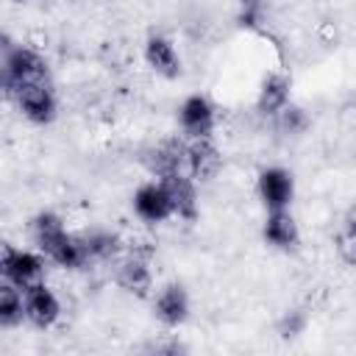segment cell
<instances>
[{
    "instance_id": "ba28073f",
    "label": "cell",
    "mask_w": 356,
    "mask_h": 356,
    "mask_svg": "<svg viewBox=\"0 0 356 356\" xmlns=\"http://www.w3.org/2000/svg\"><path fill=\"white\" fill-rule=\"evenodd\" d=\"M298 184L292 170L281 167V164H267L256 172V197L264 206V211H275V209H292Z\"/></svg>"
},
{
    "instance_id": "3957f363",
    "label": "cell",
    "mask_w": 356,
    "mask_h": 356,
    "mask_svg": "<svg viewBox=\"0 0 356 356\" xmlns=\"http://www.w3.org/2000/svg\"><path fill=\"white\" fill-rule=\"evenodd\" d=\"M17 111L31 122V125H53L56 117H58V95L53 89V81H33V83H25L19 89L11 92L8 97Z\"/></svg>"
},
{
    "instance_id": "5bb4252c",
    "label": "cell",
    "mask_w": 356,
    "mask_h": 356,
    "mask_svg": "<svg viewBox=\"0 0 356 356\" xmlns=\"http://www.w3.org/2000/svg\"><path fill=\"white\" fill-rule=\"evenodd\" d=\"M261 239L281 253H292L300 245V225L292 214V209H275L264 214L261 222Z\"/></svg>"
},
{
    "instance_id": "6da1fadb",
    "label": "cell",
    "mask_w": 356,
    "mask_h": 356,
    "mask_svg": "<svg viewBox=\"0 0 356 356\" xmlns=\"http://www.w3.org/2000/svg\"><path fill=\"white\" fill-rule=\"evenodd\" d=\"M31 236H33L36 250L47 259V264H53L58 270H67V273L89 267L81 234H75L58 211L39 209L31 217Z\"/></svg>"
},
{
    "instance_id": "52a82bcc",
    "label": "cell",
    "mask_w": 356,
    "mask_h": 356,
    "mask_svg": "<svg viewBox=\"0 0 356 356\" xmlns=\"http://www.w3.org/2000/svg\"><path fill=\"white\" fill-rule=\"evenodd\" d=\"M131 211L145 225H164L167 220L175 217L170 192H167V186L159 178H147V181H142L134 189V195H131Z\"/></svg>"
},
{
    "instance_id": "ffe728a7",
    "label": "cell",
    "mask_w": 356,
    "mask_h": 356,
    "mask_svg": "<svg viewBox=\"0 0 356 356\" xmlns=\"http://www.w3.org/2000/svg\"><path fill=\"white\" fill-rule=\"evenodd\" d=\"M306 325H309V314L295 306V309H286V312L278 317L275 331H278L281 339H298V337L306 331Z\"/></svg>"
},
{
    "instance_id": "8fae6325",
    "label": "cell",
    "mask_w": 356,
    "mask_h": 356,
    "mask_svg": "<svg viewBox=\"0 0 356 356\" xmlns=\"http://www.w3.org/2000/svg\"><path fill=\"white\" fill-rule=\"evenodd\" d=\"M142 61L147 64L150 72H156L159 78H167V81H175L184 72L181 50L175 44V39L167 36V33H150L145 39V44H142Z\"/></svg>"
},
{
    "instance_id": "d4e9b609",
    "label": "cell",
    "mask_w": 356,
    "mask_h": 356,
    "mask_svg": "<svg viewBox=\"0 0 356 356\" xmlns=\"http://www.w3.org/2000/svg\"><path fill=\"white\" fill-rule=\"evenodd\" d=\"M236 3H248V0H236Z\"/></svg>"
},
{
    "instance_id": "7c38bea8",
    "label": "cell",
    "mask_w": 356,
    "mask_h": 356,
    "mask_svg": "<svg viewBox=\"0 0 356 356\" xmlns=\"http://www.w3.org/2000/svg\"><path fill=\"white\" fill-rule=\"evenodd\" d=\"M184 170L197 181H211L220 175L222 170V153L214 142V136L209 139H186V147H184Z\"/></svg>"
},
{
    "instance_id": "7a4b0ae2",
    "label": "cell",
    "mask_w": 356,
    "mask_h": 356,
    "mask_svg": "<svg viewBox=\"0 0 356 356\" xmlns=\"http://www.w3.org/2000/svg\"><path fill=\"white\" fill-rule=\"evenodd\" d=\"M33 81H53L50 61L39 47L17 42L8 50V56L0 61V95L11 97L14 89L33 83Z\"/></svg>"
},
{
    "instance_id": "e0dca14e",
    "label": "cell",
    "mask_w": 356,
    "mask_h": 356,
    "mask_svg": "<svg viewBox=\"0 0 356 356\" xmlns=\"http://www.w3.org/2000/svg\"><path fill=\"white\" fill-rule=\"evenodd\" d=\"M184 147H186V139L184 136H167L159 145H153L147 150V159H145L150 175L159 178V175L184 170Z\"/></svg>"
},
{
    "instance_id": "4fadbf2b",
    "label": "cell",
    "mask_w": 356,
    "mask_h": 356,
    "mask_svg": "<svg viewBox=\"0 0 356 356\" xmlns=\"http://www.w3.org/2000/svg\"><path fill=\"white\" fill-rule=\"evenodd\" d=\"M159 181L167 186L170 192V200H172V209H175V217L178 220H197V211H200V192H197V181L186 172V170H175V172H167V175H159Z\"/></svg>"
},
{
    "instance_id": "30bf717a",
    "label": "cell",
    "mask_w": 356,
    "mask_h": 356,
    "mask_svg": "<svg viewBox=\"0 0 356 356\" xmlns=\"http://www.w3.org/2000/svg\"><path fill=\"white\" fill-rule=\"evenodd\" d=\"M150 300H153V317L170 331L181 328L192 314V298L181 281H164L159 289L150 292Z\"/></svg>"
},
{
    "instance_id": "7402d4cb",
    "label": "cell",
    "mask_w": 356,
    "mask_h": 356,
    "mask_svg": "<svg viewBox=\"0 0 356 356\" xmlns=\"http://www.w3.org/2000/svg\"><path fill=\"white\" fill-rule=\"evenodd\" d=\"M337 242H339L342 259L350 264V261H353V242H356V231H353V211H348V214H345V222H342V231L337 234Z\"/></svg>"
},
{
    "instance_id": "44dd1931",
    "label": "cell",
    "mask_w": 356,
    "mask_h": 356,
    "mask_svg": "<svg viewBox=\"0 0 356 356\" xmlns=\"http://www.w3.org/2000/svg\"><path fill=\"white\" fill-rule=\"evenodd\" d=\"M267 22V8L261 0H248V3H239V11H236V25L242 31H259L261 25Z\"/></svg>"
},
{
    "instance_id": "603a6c76",
    "label": "cell",
    "mask_w": 356,
    "mask_h": 356,
    "mask_svg": "<svg viewBox=\"0 0 356 356\" xmlns=\"http://www.w3.org/2000/svg\"><path fill=\"white\" fill-rule=\"evenodd\" d=\"M14 44H17V39H14V36H11L6 28H0V61L8 56V50H11Z\"/></svg>"
},
{
    "instance_id": "9a60e30c",
    "label": "cell",
    "mask_w": 356,
    "mask_h": 356,
    "mask_svg": "<svg viewBox=\"0 0 356 356\" xmlns=\"http://www.w3.org/2000/svg\"><path fill=\"white\" fill-rule=\"evenodd\" d=\"M286 103H292V78L286 72H267L256 89V114L273 120Z\"/></svg>"
},
{
    "instance_id": "ac0fdd59",
    "label": "cell",
    "mask_w": 356,
    "mask_h": 356,
    "mask_svg": "<svg viewBox=\"0 0 356 356\" xmlns=\"http://www.w3.org/2000/svg\"><path fill=\"white\" fill-rule=\"evenodd\" d=\"M25 323L22 289L11 281L0 278V328H17Z\"/></svg>"
},
{
    "instance_id": "5b68a950",
    "label": "cell",
    "mask_w": 356,
    "mask_h": 356,
    "mask_svg": "<svg viewBox=\"0 0 356 356\" xmlns=\"http://www.w3.org/2000/svg\"><path fill=\"white\" fill-rule=\"evenodd\" d=\"M47 273V259L36 248L3 245L0 248V278L25 289L33 281H42Z\"/></svg>"
},
{
    "instance_id": "277c9868",
    "label": "cell",
    "mask_w": 356,
    "mask_h": 356,
    "mask_svg": "<svg viewBox=\"0 0 356 356\" xmlns=\"http://www.w3.org/2000/svg\"><path fill=\"white\" fill-rule=\"evenodd\" d=\"M22 309H25V323L33 325L36 331H50L64 317V303L44 278L22 289Z\"/></svg>"
},
{
    "instance_id": "cb8c5ba5",
    "label": "cell",
    "mask_w": 356,
    "mask_h": 356,
    "mask_svg": "<svg viewBox=\"0 0 356 356\" xmlns=\"http://www.w3.org/2000/svg\"><path fill=\"white\" fill-rule=\"evenodd\" d=\"M8 3H17V6H25V3H33V0H8Z\"/></svg>"
},
{
    "instance_id": "2e32d148",
    "label": "cell",
    "mask_w": 356,
    "mask_h": 356,
    "mask_svg": "<svg viewBox=\"0 0 356 356\" xmlns=\"http://www.w3.org/2000/svg\"><path fill=\"white\" fill-rule=\"evenodd\" d=\"M81 239H83V250H86L89 264H108V261L114 264V259H120V253L125 250L122 236L111 228L81 231Z\"/></svg>"
},
{
    "instance_id": "8992f818",
    "label": "cell",
    "mask_w": 356,
    "mask_h": 356,
    "mask_svg": "<svg viewBox=\"0 0 356 356\" xmlns=\"http://www.w3.org/2000/svg\"><path fill=\"white\" fill-rule=\"evenodd\" d=\"M178 128L184 139H209L217 131V106L209 95L192 92L178 103Z\"/></svg>"
},
{
    "instance_id": "9c48e42d",
    "label": "cell",
    "mask_w": 356,
    "mask_h": 356,
    "mask_svg": "<svg viewBox=\"0 0 356 356\" xmlns=\"http://www.w3.org/2000/svg\"><path fill=\"white\" fill-rule=\"evenodd\" d=\"M114 284L128 295L150 298V292H153L150 253H145V250H122L120 259H114Z\"/></svg>"
},
{
    "instance_id": "d6986e66",
    "label": "cell",
    "mask_w": 356,
    "mask_h": 356,
    "mask_svg": "<svg viewBox=\"0 0 356 356\" xmlns=\"http://www.w3.org/2000/svg\"><path fill=\"white\" fill-rule=\"evenodd\" d=\"M275 128L284 134V136H303L312 125V114L306 111V106L300 103H286L275 117H273Z\"/></svg>"
}]
</instances>
